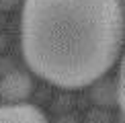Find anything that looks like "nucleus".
Instances as JSON below:
<instances>
[{
    "label": "nucleus",
    "instance_id": "f257e3e1",
    "mask_svg": "<svg viewBox=\"0 0 125 123\" xmlns=\"http://www.w3.org/2000/svg\"><path fill=\"white\" fill-rule=\"evenodd\" d=\"M125 37L119 0H25L21 47L31 72L62 88L105 78Z\"/></svg>",
    "mask_w": 125,
    "mask_h": 123
},
{
    "label": "nucleus",
    "instance_id": "f03ea898",
    "mask_svg": "<svg viewBox=\"0 0 125 123\" xmlns=\"http://www.w3.org/2000/svg\"><path fill=\"white\" fill-rule=\"evenodd\" d=\"M33 90V80L27 72L23 70H12L6 72L0 80V96L10 105H17V102L25 101Z\"/></svg>",
    "mask_w": 125,
    "mask_h": 123
},
{
    "label": "nucleus",
    "instance_id": "7ed1b4c3",
    "mask_svg": "<svg viewBox=\"0 0 125 123\" xmlns=\"http://www.w3.org/2000/svg\"><path fill=\"white\" fill-rule=\"evenodd\" d=\"M0 123H47V117L35 105L17 102L0 107Z\"/></svg>",
    "mask_w": 125,
    "mask_h": 123
},
{
    "label": "nucleus",
    "instance_id": "20e7f679",
    "mask_svg": "<svg viewBox=\"0 0 125 123\" xmlns=\"http://www.w3.org/2000/svg\"><path fill=\"white\" fill-rule=\"evenodd\" d=\"M90 99L96 102L98 107H111L117 102V84L113 80L101 78L92 84L90 90Z\"/></svg>",
    "mask_w": 125,
    "mask_h": 123
},
{
    "label": "nucleus",
    "instance_id": "39448f33",
    "mask_svg": "<svg viewBox=\"0 0 125 123\" xmlns=\"http://www.w3.org/2000/svg\"><path fill=\"white\" fill-rule=\"evenodd\" d=\"M117 105L121 107L123 119H125V55L121 58V66H119V76H117Z\"/></svg>",
    "mask_w": 125,
    "mask_h": 123
},
{
    "label": "nucleus",
    "instance_id": "423d86ee",
    "mask_svg": "<svg viewBox=\"0 0 125 123\" xmlns=\"http://www.w3.org/2000/svg\"><path fill=\"white\" fill-rule=\"evenodd\" d=\"M21 0H0V10H12L14 6H19Z\"/></svg>",
    "mask_w": 125,
    "mask_h": 123
},
{
    "label": "nucleus",
    "instance_id": "0eeeda50",
    "mask_svg": "<svg viewBox=\"0 0 125 123\" xmlns=\"http://www.w3.org/2000/svg\"><path fill=\"white\" fill-rule=\"evenodd\" d=\"M119 6H121V12H123V17H125V0H119Z\"/></svg>",
    "mask_w": 125,
    "mask_h": 123
}]
</instances>
